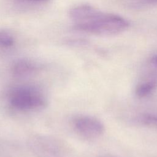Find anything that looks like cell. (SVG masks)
Wrapping results in <instances>:
<instances>
[{"instance_id":"6da1fadb","label":"cell","mask_w":157,"mask_h":157,"mask_svg":"<svg viewBox=\"0 0 157 157\" xmlns=\"http://www.w3.org/2000/svg\"><path fill=\"white\" fill-rule=\"evenodd\" d=\"M69 16L74 22V28L87 33L98 35H113L121 33L129 27L123 17L105 13L87 4L72 7Z\"/></svg>"},{"instance_id":"7a4b0ae2","label":"cell","mask_w":157,"mask_h":157,"mask_svg":"<svg viewBox=\"0 0 157 157\" xmlns=\"http://www.w3.org/2000/svg\"><path fill=\"white\" fill-rule=\"evenodd\" d=\"M11 105L20 110H34L45 107L47 100L44 94L33 87L22 86L13 90L9 97Z\"/></svg>"},{"instance_id":"3957f363","label":"cell","mask_w":157,"mask_h":157,"mask_svg":"<svg viewBox=\"0 0 157 157\" xmlns=\"http://www.w3.org/2000/svg\"><path fill=\"white\" fill-rule=\"evenodd\" d=\"M73 124L75 129L80 134L89 138L98 137L105 131L104 124L92 116H77L73 120Z\"/></svg>"},{"instance_id":"277c9868","label":"cell","mask_w":157,"mask_h":157,"mask_svg":"<svg viewBox=\"0 0 157 157\" xmlns=\"http://www.w3.org/2000/svg\"><path fill=\"white\" fill-rule=\"evenodd\" d=\"M37 66L28 59H20L16 61L12 68L13 74L17 77L23 78L33 75L36 72Z\"/></svg>"},{"instance_id":"5b68a950","label":"cell","mask_w":157,"mask_h":157,"mask_svg":"<svg viewBox=\"0 0 157 157\" xmlns=\"http://www.w3.org/2000/svg\"><path fill=\"white\" fill-rule=\"evenodd\" d=\"M157 87V81L150 80L138 85L136 88L135 93L139 98H144L150 94Z\"/></svg>"},{"instance_id":"8992f818","label":"cell","mask_w":157,"mask_h":157,"mask_svg":"<svg viewBox=\"0 0 157 157\" xmlns=\"http://www.w3.org/2000/svg\"><path fill=\"white\" fill-rule=\"evenodd\" d=\"M15 39L12 33L4 29H0V47L8 48L14 45Z\"/></svg>"},{"instance_id":"52a82bcc","label":"cell","mask_w":157,"mask_h":157,"mask_svg":"<svg viewBox=\"0 0 157 157\" xmlns=\"http://www.w3.org/2000/svg\"><path fill=\"white\" fill-rule=\"evenodd\" d=\"M137 121L140 124L150 127H157V113H143L138 116Z\"/></svg>"},{"instance_id":"ba28073f","label":"cell","mask_w":157,"mask_h":157,"mask_svg":"<svg viewBox=\"0 0 157 157\" xmlns=\"http://www.w3.org/2000/svg\"><path fill=\"white\" fill-rule=\"evenodd\" d=\"M23 2H33V3H43L48 1L49 0H19Z\"/></svg>"},{"instance_id":"9c48e42d","label":"cell","mask_w":157,"mask_h":157,"mask_svg":"<svg viewBox=\"0 0 157 157\" xmlns=\"http://www.w3.org/2000/svg\"><path fill=\"white\" fill-rule=\"evenodd\" d=\"M151 63L153 65L157 67V55L153 56L151 59Z\"/></svg>"},{"instance_id":"30bf717a","label":"cell","mask_w":157,"mask_h":157,"mask_svg":"<svg viewBox=\"0 0 157 157\" xmlns=\"http://www.w3.org/2000/svg\"><path fill=\"white\" fill-rule=\"evenodd\" d=\"M148 3H157V0H143Z\"/></svg>"}]
</instances>
